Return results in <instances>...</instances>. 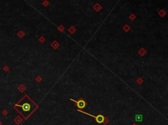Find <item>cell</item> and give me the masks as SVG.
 <instances>
[{"mask_svg": "<svg viewBox=\"0 0 168 125\" xmlns=\"http://www.w3.org/2000/svg\"><path fill=\"white\" fill-rule=\"evenodd\" d=\"M70 100L75 102V103H76L77 107H78V108H80V109H84V107L86 106V103H85V101H84V100H83L82 99L80 100L79 101H75V100H74L73 99H70Z\"/></svg>", "mask_w": 168, "mask_h": 125, "instance_id": "3957f363", "label": "cell"}, {"mask_svg": "<svg viewBox=\"0 0 168 125\" xmlns=\"http://www.w3.org/2000/svg\"><path fill=\"white\" fill-rule=\"evenodd\" d=\"M78 111H80V112H82V113H84V114H86V115H89V116H91V117H94L95 119H96L97 122L98 123H99V124H100V123H102L104 121V116L102 115H98L97 116H95V115H91V114H89V113H85V112H84V111H82V110H79V109H78Z\"/></svg>", "mask_w": 168, "mask_h": 125, "instance_id": "7a4b0ae2", "label": "cell"}, {"mask_svg": "<svg viewBox=\"0 0 168 125\" xmlns=\"http://www.w3.org/2000/svg\"><path fill=\"white\" fill-rule=\"evenodd\" d=\"M15 107H21V109L22 110V112L24 113H29L31 110V104H30L28 101H24L22 104H16L15 105Z\"/></svg>", "mask_w": 168, "mask_h": 125, "instance_id": "6da1fadb", "label": "cell"}, {"mask_svg": "<svg viewBox=\"0 0 168 125\" xmlns=\"http://www.w3.org/2000/svg\"><path fill=\"white\" fill-rule=\"evenodd\" d=\"M135 121L140 122L142 121V115H135Z\"/></svg>", "mask_w": 168, "mask_h": 125, "instance_id": "277c9868", "label": "cell"}]
</instances>
